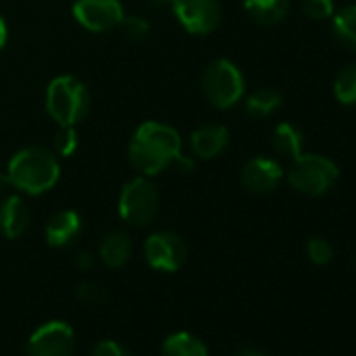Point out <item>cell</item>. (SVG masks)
<instances>
[{
	"mask_svg": "<svg viewBox=\"0 0 356 356\" xmlns=\"http://www.w3.org/2000/svg\"><path fill=\"white\" fill-rule=\"evenodd\" d=\"M302 11L306 17L323 22V19H331L335 13V5L333 0H300Z\"/></svg>",
	"mask_w": 356,
	"mask_h": 356,
	"instance_id": "obj_24",
	"label": "cell"
},
{
	"mask_svg": "<svg viewBox=\"0 0 356 356\" xmlns=\"http://www.w3.org/2000/svg\"><path fill=\"white\" fill-rule=\"evenodd\" d=\"M335 99L343 105H356V63L346 65L333 82Z\"/></svg>",
	"mask_w": 356,
	"mask_h": 356,
	"instance_id": "obj_21",
	"label": "cell"
},
{
	"mask_svg": "<svg viewBox=\"0 0 356 356\" xmlns=\"http://www.w3.org/2000/svg\"><path fill=\"white\" fill-rule=\"evenodd\" d=\"M7 174L13 189L26 195H42L59 183L61 165L51 149L26 147L9 159Z\"/></svg>",
	"mask_w": 356,
	"mask_h": 356,
	"instance_id": "obj_2",
	"label": "cell"
},
{
	"mask_svg": "<svg viewBox=\"0 0 356 356\" xmlns=\"http://www.w3.org/2000/svg\"><path fill=\"white\" fill-rule=\"evenodd\" d=\"M283 178V168L270 157H254L241 170V185L254 195H266L277 189Z\"/></svg>",
	"mask_w": 356,
	"mask_h": 356,
	"instance_id": "obj_11",
	"label": "cell"
},
{
	"mask_svg": "<svg viewBox=\"0 0 356 356\" xmlns=\"http://www.w3.org/2000/svg\"><path fill=\"white\" fill-rule=\"evenodd\" d=\"M76 335L72 325L63 321H49L38 327L28 341V356H72Z\"/></svg>",
	"mask_w": 356,
	"mask_h": 356,
	"instance_id": "obj_10",
	"label": "cell"
},
{
	"mask_svg": "<svg viewBox=\"0 0 356 356\" xmlns=\"http://www.w3.org/2000/svg\"><path fill=\"white\" fill-rule=\"evenodd\" d=\"M82 216L76 210L57 212L44 227V239L51 248H67L82 233Z\"/></svg>",
	"mask_w": 356,
	"mask_h": 356,
	"instance_id": "obj_14",
	"label": "cell"
},
{
	"mask_svg": "<svg viewBox=\"0 0 356 356\" xmlns=\"http://www.w3.org/2000/svg\"><path fill=\"white\" fill-rule=\"evenodd\" d=\"M245 13L260 26H277L289 13V0H243Z\"/></svg>",
	"mask_w": 356,
	"mask_h": 356,
	"instance_id": "obj_16",
	"label": "cell"
},
{
	"mask_svg": "<svg viewBox=\"0 0 356 356\" xmlns=\"http://www.w3.org/2000/svg\"><path fill=\"white\" fill-rule=\"evenodd\" d=\"M302 147H304V134L298 126H293L289 122L277 124V128L273 132V149L279 155L296 159L298 155H302Z\"/></svg>",
	"mask_w": 356,
	"mask_h": 356,
	"instance_id": "obj_18",
	"label": "cell"
},
{
	"mask_svg": "<svg viewBox=\"0 0 356 356\" xmlns=\"http://www.w3.org/2000/svg\"><path fill=\"white\" fill-rule=\"evenodd\" d=\"M202 92L216 109L235 107L245 92V78L241 70L229 59H214L202 76Z\"/></svg>",
	"mask_w": 356,
	"mask_h": 356,
	"instance_id": "obj_5",
	"label": "cell"
},
{
	"mask_svg": "<svg viewBox=\"0 0 356 356\" xmlns=\"http://www.w3.org/2000/svg\"><path fill=\"white\" fill-rule=\"evenodd\" d=\"M161 356H210L208 346L193 333L178 331L163 339Z\"/></svg>",
	"mask_w": 356,
	"mask_h": 356,
	"instance_id": "obj_17",
	"label": "cell"
},
{
	"mask_svg": "<svg viewBox=\"0 0 356 356\" xmlns=\"http://www.w3.org/2000/svg\"><path fill=\"white\" fill-rule=\"evenodd\" d=\"M283 103V95L275 88H258L245 99V111L254 118H268L273 115Z\"/></svg>",
	"mask_w": 356,
	"mask_h": 356,
	"instance_id": "obj_19",
	"label": "cell"
},
{
	"mask_svg": "<svg viewBox=\"0 0 356 356\" xmlns=\"http://www.w3.org/2000/svg\"><path fill=\"white\" fill-rule=\"evenodd\" d=\"M78 300L86 304H103L107 300V289L101 283L95 281H84L78 285Z\"/></svg>",
	"mask_w": 356,
	"mask_h": 356,
	"instance_id": "obj_26",
	"label": "cell"
},
{
	"mask_svg": "<svg viewBox=\"0 0 356 356\" xmlns=\"http://www.w3.org/2000/svg\"><path fill=\"white\" fill-rule=\"evenodd\" d=\"M237 356H264V354H258V352H252L250 348H243Z\"/></svg>",
	"mask_w": 356,
	"mask_h": 356,
	"instance_id": "obj_32",
	"label": "cell"
},
{
	"mask_svg": "<svg viewBox=\"0 0 356 356\" xmlns=\"http://www.w3.org/2000/svg\"><path fill=\"white\" fill-rule=\"evenodd\" d=\"M101 260L109 268H122L132 256V239L124 231H111L103 237L99 248Z\"/></svg>",
	"mask_w": 356,
	"mask_h": 356,
	"instance_id": "obj_15",
	"label": "cell"
},
{
	"mask_svg": "<svg viewBox=\"0 0 356 356\" xmlns=\"http://www.w3.org/2000/svg\"><path fill=\"white\" fill-rule=\"evenodd\" d=\"M7 40H9V26H7V19L0 15V51L7 47Z\"/></svg>",
	"mask_w": 356,
	"mask_h": 356,
	"instance_id": "obj_30",
	"label": "cell"
},
{
	"mask_svg": "<svg viewBox=\"0 0 356 356\" xmlns=\"http://www.w3.org/2000/svg\"><path fill=\"white\" fill-rule=\"evenodd\" d=\"M76 264L80 270H90L92 268V254L90 252H80L76 256Z\"/></svg>",
	"mask_w": 356,
	"mask_h": 356,
	"instance_id": "obj_28",
	"label": "cell"
},
{
	"mask_svg": "<svg viewBox=\"0 0 356 356\" xmlns=\"http://www.w3.org/2000/svg\"><path fill=\"white\" fill-rule=\"evenodd\" d=\"M78 132L76 126H59V132L55 136V153L61 157H72L78 151Z\"/></svg>",
	"mask_w": 356,
	"mask_h": 356,
	"instance_id": "obj_22",
	"label": "cell"
},
{
	"mask_svg": "<svg viewBox=\"0 0 356 356\" xmlns=\"http://www.w3.org/2000/svg\"><path fill=\"white\" fill-rule=\"evenodd\" d=\"M11 189H13V183H11L9 174H7V172H3V170H0V197L9 195V193H11Z\"/></svg>",
	"mask_w": 356,
	"mask_h": 356,
	"instance_id": "obj_29",
	"label": "cell"
},
{
	"mask_svg": "<svg viewBox=\"0 0 356 356\" xmlns=\"http://www.w3.org/2000/svg\"><path fill=\"white\" fill-rule=\"evenodd\" d=\"M44 107L59 126H78L90 111L88 86L76 76H57L47 86Z\"/></svg>",
	"mask_w": 356,
	"mask_h": 356,
	"instance_id": "obj_3",
	"label": "cell"
},
{
	"mask_svg": "<svg viewBox=\"0 0 356 356\" xmlns=\"http://www.w3.org/2000/svg\"><path fill=\"white\" fill-rule=\"evenodd\" d=\"M30 227V208L19 195H5L0 202V235L19 239Z\"/></svg>",
	"mask_w": 356,
	"mask_h": 356,
	"instance_id": "obj_13",
	"label": "cell"
},
{
	"mask_svg": "<svg viewBox=\"0 0 356 356\" xmlns=\"http://www.w3.org/2000/svg\"><path fill=\"white\" fill-rule=\"evenodd\" d=\"M339 178V168L333 159L318 155V153H302L298 155L289 170H287V181L289 185L304 193V195H323Z\"/></svg>",
	"mask_w": 356,
	"mask_h": 356,
	"instance_id": "obj_4",
	"label": "cell"
},
{
	"mask_svg": "<svg viewBox=\"0 0 356 356\" xmlns=\"http://www.w3.org/2000/svg\"><path fill=\"white\" fill-rule=\"evenodd\" d=\"M72 13L84 30L95 34L120 28L126 17L120 0H74Z\"/></svg>",
	"mask_w": 356,
	"mask_h": 356,
	"instance_id": "obj_9",
	"label": "cell"
},
{
	"mask_svg": "<svg viewBox=\"0 0 356 356\" xmlns=\"http://www.w3.org/2000/svg\"><path fill=\"white\" fill-rule=\"evenodd\" d=\"M331 19L335 38L350 51H356V5L339 9L337 13H333Z\"/></svg>",
	"mask_w": 356,
	"mask_h": 356,
	"instance_id": "obj_20",
	"label": "cell"
},
{
	"mask_svg": "<svg viewBox=\"0 0 356 356\" xmlns=\"http://www.w3.org/2000/svg\"><path fill=\"white\" fill-rule=\"evenodd\" d=\"M92 356H130L128 350L124 346H120L113 339H101L95 348H92Z\"/></svg>",
	"mask_w": 356,
	"mask_h": 356,
	"instance_id": "obj_27",
	"label": "cell"
},
{
	"mask_svg": "<svg viewBox=\"0 0 356 356\" xmlns=\"http://www.w3.org/2000/svg\"><path fill=\"white\" fill-rule=\"evenodd\" d=\"M231 134L229 128L222 124H204L193 130L191 134V151L200 159H214L225 153L229 147Z\"/></svg>",
	"mask_w": 356,
	"mask_h": 356,
	"instance_id": "obj_12",
	"label": "cell"
},
{
	"mask_svg": "<svg viewBox=\"0 0 356 356\" xmlns=\"http://www.w3.org/2000/svg\"><path fill=\"white\" fill-rule=\"evenodd\" d=\"M170 11L193 36L212 34L222 19L220 0H170Z\"/></svg>",
	"mask_w": 356,
	"mask_h": 356,
	"instance_id": "obj_7",
	"label": "cell"
},
{
	"mask_svg": "<svg viewBox=\"0 0 356 356\" xmlns=\"http://www.w3.org/2000/svg\"><path fill=\"white\" fill-rule=\"evenodd\" d=\"M181 155L183 138L178 130L155 120L143 122L128 143V159L132 168L149 178L176 163Z\"/></svg>",
	"mask_w": 356,
	"mask_h": 356,
	"instance_id": "obj_1",
	"label": "cell"
},
{
	"mask_svg": "<svg viewBox=\"0 0 356 356\" xmlns=\"http://www.w3.org/2000/svg\"><path fill=\"white\" fill-rule=\"evenodd\" d=\"M149 7L155 9V11H163V9H170V0H147Z\"/></svg>",
	"mask_w": 356,
	"mask_h": 356,
	"instance_id": "obj_31",
	"label": "cell"
},
{
	"mask_svg": "<svg viewBox=\"0 0 356 356\" xmlns=\"http://www.w3.org/2000/svg\"><path fill=\"white\" fill-rule=\"evenodd\" d=\"M159 210V193L149 176H134L122 187L118 212L120 218L136 229H143L153 222Z\"/></svg>",
	"mask_w": 356,
	"mask_h": 356,
	"instance_id": "obj_6",
	"label": "cell"
},
{
	"mask_svg": "<svg viewBox=\"0 0 356 356\" xmlns=\"http://www.w3.org/2000/svg\"><path fill=\"white\" fill-rule=\"evenodd\" d=\"M143 254L153 270L176 273L183 268L187 260V243L181 235L172 231H157L145 239Z\"/></svg>",
	"mask_w": 356,
	"mask_h": 356,
	"instance_id": "obj_8",
	"label": "cell"
},
{
	"mask_svg": "<svg viewBox=\"0 0 356 356\" xmlns=\"http://www.w3.org/2000/svg\"><path fill=\"white\" fill-rule=\"evenodd\" d=\"M120 28L124 30L126 38L132 40V42H140L149 36L151 32V24L145 19V17H138V15H130V17H124V22L120 24Z\"/></svg>",
	"mask_w": 356,
	"mask_h": 356,
	"instance_id": "obj_25",
	"label": "cell"
},
{
	"mask_svg": "<svg viewBox=\"0 0 356 356\" xmlns=\"http://www.w3.org/2000/svg\"><path fill=\"white\" fill-rule=\"evenodd\" d=\"M306 254H308V260L316 266H325L333 260V248L323 237H312L306 243Z\"/></svg>",
	"mask_w": 356,
	"mask_h": 356,
	"instance_id": "obj_23",
	"label": "cell"
}]
</instances>
